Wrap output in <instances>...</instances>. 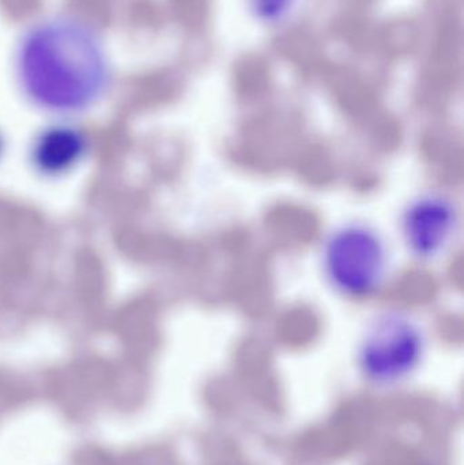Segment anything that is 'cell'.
I'll return each instance as SVG.
<instances>
[{
    "mask_svg": "<svg viewBox=\"0 0 464 465\" xmlns=\"http://www.w3.org/2000/svg\"><path fill=\"white\" fill-rule=\"evenodd\" d=\"M25 100L56 119H74L108 95L114 67L97 30L74 15H48L25 29L14 49Z\"/></svg>",
    "mask_w": 464,
    "mask_h": 465,
    "instance_id": "6da1fadb",
    "label": "cell"
},
{
    "mask_svg": "<svg viewBox=\"0 0 464 465\" xmlns=\"http://www.w3.org/2000/svg\"><path fill=\"white\" fill-rule=\"evenodd\" d=\"M321 264L335 292L350 300H365L378 292L389 276V248L372 226L343 223L327 235Z\"/></svg>",
    "mask_w": 464,
    "mask_h": 465,
    "instance_id": "7a4b0ae2",
    "label": "cell"
},
{
    "mask_svg": "<svg viewBox=\"0 0 464 465\" xmlns=\"http://www.w3.org/2000/svg\"><path fill=\"white\" fill-rule=\"evenodd\" d=\"M424 331L402 311H386L368 324L359 346V365L370 381L391 384L411 373L425 352Z\"/></svg>",
    "mask_w": 464,
    "mask_h": 465,
    "instance_id": "3957f363",
    "label": "cell"
},
{
    "mask_svg": "<svg viewBox=\"0 0 464 465\" xmlns=\"http://www.w3.org/2000/svg\"><path fill=\"white\" fill-rule=\"evenodd\" d=\"M460 231L457 202L439 191L414 198L400 217V235L409 253L420 262L441 259Z\"/></svg>",
    "mask_w": 464,
    "mask_h": 465,
    "instance_id": "277c9868",
    "label": "cell"
},
{
    "mask_svg": "<svg viewBox=\"0 0 464 465\" xmlns=\"http://www.w3.org/2000/svg\"><path fill=\"white\" fill-rule=\"evenodd\" d=\"M92 141L73 119H56L41 128L30 142V166L43 179H63L81 168Z\"/></svg>",
    "mask_w": 464,
    "mask_h": 465,
    "instance_id": "5b68a950",
    "label": "cell"
},
{
    "mask_svg": "<svg viewBox=\"0 0 464 465\" xmlns=\"http://www.w3.org/2000/svg\"><path fill=\"white\" fill-rule=\"evenodd\" d=\"M300 0H247L248 11L259 24L280 26L291 18Z\"/></svg>",
    "mask_w": 464,
    "mask_h": 465,
    "instance_id": "8992f818",
    "label": "cell"
},
{
    "mask_svg": "<svg viewBox=\"0 0 464 465\" xmlns=\"http://www.w3.org/2000/svg\"><path fill=\"white\" fill-rule=\"evenodd\" d=\"M5 142L3 138L2 133H0V160H2L3 154H5Z\"/></svg>",
    "mask_w": 464,
    "mask_h": 465,
    "instance_id": "52a82bcc",
    "label": "cell"
}]
</instances>
